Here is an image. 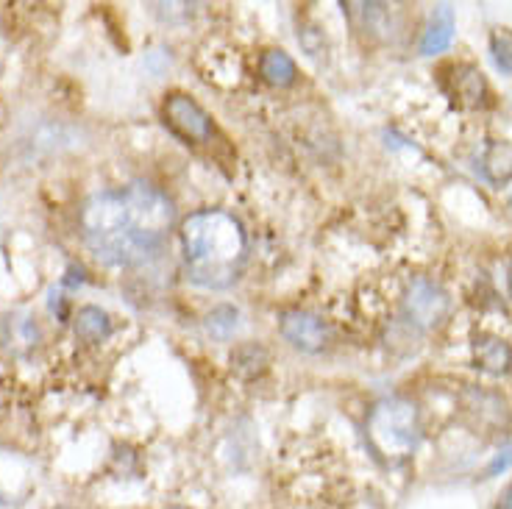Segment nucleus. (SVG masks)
I'll return each mask as SVG.
<instances>
[{
	"instance_id": "nucleus-18",
	"label": "nucleus",
	"mask_w": 512,
	"mask_h": 509,
	"mask_svg": "<svg viewBox=\"0 0 512 509\" xmlns=\"http://www.w3.org/2000/svg\"><path fill=\"white\" fill-rule=\"evenodd\" d=\"M510 212H512V195H510Z\"/></svg>"
},
{
	"instance_id": "nucleus-9",
	"label": "nucleus",
	"mask_w": 512,
	"mask_h": 509,
	"mask_svg": "<svg viewBox=\"0 0 512 509\" xmlns=\"http://www.w3.org/2000/svg\"><path fill=\"white\" fill-rule=\"evenodd\" d=\"M73 329H76L78 340L98 345L112 337V318L103 312L101 306H81L73 318Z\"/></svg>"
},
{
	"instance_id": "nucleus-1",
	"label": "nucleus",
	"mask_w": 512,
	"mask_h": 509,
	"mask_svg": "<svg viewBox=\"0 0 512 509\" xmlns=\"http://www.w3.org/2000/svg\"><path fill=\"white\" fill-rule=\"evenodd\" d=\"M173 220V201L148 181L95 192L78 217L92 256L112 268H134L154 259L173 231Z\"/></svg>"
},
{
	"instance_id": "nucleus-3",
	"label": "nucleus",
	"mask_w": 512,
	"mask_h": 509,
	"mask_svg": "<svg viewBox=\"0 0 512 509\" xmlns=\"http://www.w3.org/2000/svg\"><path fill=\"white\" fill-rule=\"evenodd\" d=\"M368 440L387 462L407 459L421 443V412L407 398H384L368 415Z\"/></svg>"
},
{
	"instance_id": "nucleus-2",
	"label": "nucleus",
	"mask_w": 512,
	"mask_h": 509,
	"mask_svg": "<svg viewBox=\"0 0 512 509\" xmlns=\"http://www.w3.org/2000/svg\"><path fill=\"white\" fill-rule=\"evenodd\" d=\"M243 223L229 212L204 209L181 223V251L187 279L206 290L231 287L245 262Z\"/></svg>"
},
{
	"instance_id": "nucleus-12",
	"label": "nucleus",
	"mask_w": 512,
	"mask_h": 509,
	"mask_svg": "<svg viewBox=\"0 0 512 509\" xmlns=\"http://www.w3.org/2000/svg\"><path fill=\"white\" fill-rule=\"evenodd\" d=\"M204 326L209 337H215V340H229L231 334L237 331V326H240V312H237L234 306L220 304L206 315Z\"/></svg>"
},
{
	"instance_id": "nucleus-5",
	"label": "nucleus",
	"mask_w": 512,
	"mask_h": 509,
	"mask_svg": "<svg viewBox=\"0 0 512 509\" xmlns=\"http://www.w3.org/2000/svg\"><path fill=\"white\" fill-rule=\"evenodd\" d=\"M165 123L187 142H206L212 137V117L190 95H170L165 101Z\"/></svg>"
},
{
	"instance_id": "nucleus-13",
	"label": "nucleus",
	"mask_w": 512,
	"mask_h": 509,
	"mask_svg": "<svg viewBox=\"0 0 512 509\" xmlns=\"http://www.w3.org/2000/svg\"><path fill=\"white\" fill-rule=\"evenodd\" d=\"M485 173L490 181L512 179V145L507 142H493L485 153Z\"/></svg>"
},
{
	"instance_id": "nucleus-6",
	"label": "nucleus",
	"mask_w": 512,
	"mask_h": 509,
	"mask_svg": "<svg viewBox=\"0 0 512 509\" xmlns=\"http://www.w3.org/2000/svg\"><path fill=\"white\" fill-rule=\"evenodd\" d=\"M282 334L287 343L298 348V351H307V354H318L329 343V329L326 323L304 312V309H293V312H284L282 315Z\"/></svg>"
},
{
	"instance_id": "nucleus-7",
	"label": "nucleus",
	"mask_w": 512,
	"mask_h": 509,
	"mask_svg": "<svg viewBox=\"0 0 512 509\" xmlns=\"http://www.w3.org/2000/svg\"><path fill=\"white\" fill-rule=\"evenodd\" d=\"M474 362L476 368L501 376L512 368V348L507 340L493 334H476L474 337Z\"/></svg>"
},
{
	"instance_id": "nucleus-10",
	"label": "nucleus",
	"mask_w": 512,
	"mask_h": 509,
	"mask_svg": "<svg viewBox=\"0 0 512 509\" xmlns=\"http://www.w3.org/2000/svg\"><path fill=\"white\" fill-rule=\"evenodd\" d=\"M485 92V78H482V73H479L476 67H471V64L454 67V95H457L465 106H482Z\"/></svg>"
},
{
	"instance_id": "nucleus-19",
	"label": "nucleus",
	"mask_w": 512,
	"mask_h": 509,
	"mask_svg": "<svg viewBox=\"0 0 512 509\" xmlns=\"http://www.w3.org/2000/svg\"><path fill=\"white\" fill-rule=\"evenodd\" d=\"M59 509H67V507H59Z\"/></svg>"
},
{
	"instance_id": "nucleus-16",
	"label": "nucleus",
	"mask_w": 512,
	"mask_h": 509,
	"mask_svg": "<svg viewBox=\"0 0 512 509\" xmlns=\"http://www.w3.org/2000/svg\"><path fill=\"white\" fill-rule=\"evenodd\" d=\"M496 509H512V484L507 487V493L501 496V501L496 504Z\"/></svg>"
},
{
	"instance_id": "nucleus-14",
	"label": "nucleus",
	"mask_w": 512,
	"mask_h": 509,
	"mask_svg": "<svg viewBox=\"0 0 512 509\" xmlns=\"http://www.w3.org/2000/svg\"><path fill=\"white\" fill-rule=\"evenodd\" d=\"M490 51H493V62H496V67H499L501 73L512 76V31H507V28L493 31V37H490Z\"/></svg>"
},
{
	"instance_id": "nucleus-11",
	"label": "nucleus",
	"mask_w": 512,
	"mask_h": 509,
	"mask_svg": "<svg viewBox=\"0 0 512 509\" xmlns=\"http://www.w3.org/2000/svg\"><path fill=\"white\" fill-rule=\"evenodd\" d=\"M259 70H262V78L268 81L270 87H290L298 76L295 70V62L284 51H268L259 62Z\"/></svg>"
},
{
	"instance_id": "nucleus-8",
	"label": "nucleus",
	"mask_w": 512,
	"mask_h": 509,
	"mask_svg": "<svg viewBox=\"0 0 512 509\" xmlns=\"http://www.w3.org/2000/svg\"><path fill=\"white\" fill-rule=\"evenodd\" d=\"M451 39H454V12H451V6H437L429 26L423 31L421 53L423 56L443 53L451 45Z\"/></svg>"
},
{
	"instance_id": "nucleus-4",
	"label": "nucleus",
	"mask_w": 512,
	"mask_h": 509,
	"mask_svg": "<svg viewBox=\"0 0 512 509\" xmlns=\"http://www.w3.org/2000/svg\"><path fill=\"white\" fill-rule=\"evenodd\" d=\"M448 312V295L443 287H437L435 281L415 279L404 298V320L412 329H435Z\"/></svg>"
},
{
	"instance_id": "nucleus-17",
	"label": "nucleus",
	"mask_w": 512,
	"mask_h": 509,
	"mask_svg": "<svg viewBox=\"0 0 512 509\" xmlns=\"http://www.w3.org/2000/svg\"><path fill=\"white\" fill-rule=\"evenodd\" d=\"M510 293H512V265H510Z\"/></svg>"
},
{
	"instance_id": "nucleus-15",
	"label": "nucleus",
	"mask_w": 512,
	"mask_h": 509,
	"mask_svg": "<svg viewBox=\"0 0 512 509\" xmlns=\"http://www.w3.org/2000/svg\"><path fill=\"white\" fill-rule=\"evenodd\" d=\"M510 465H512V446L504 448V451H499V457H493V462L487 465L485 476L487 479H493V476H499V473L507 471Z\"/></svg>"
}]
</instances>
